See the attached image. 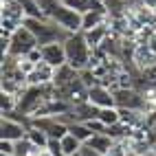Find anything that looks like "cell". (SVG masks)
Returning <instances> with one entry per match:
<instances>
[{
	"instance_id": "ac0fdd59",
	"label": "cell",
	"mask_w": 156,
	"mask_h": 156,
	"mask_svg": "<svg viewBox=\"0 0 156 156\" xmlns=\"http://www.w3.org/2000/svg\"><path fill=\"white\" fill-rule=\"evenodd\" d=\"M27 139H29L31 143H35L37 147L46 150V143H48V134H46L44 130H40V128H35V126H29V130H27Z\"/></svg>"
},
{
	"instance_id": "d6986e66",
	"label": "cell",
	"mask_w": 156,
	"mask_h": 156,
	"mask_svg": "<svg viewBox=\"0 0 156 156\" xmlns=\"http://www.w3.org/2000/svg\"><path fill=\"white\" fill-rule=\"evenodd\" d=\"M99 121L106 123V128H108V126H114V123H119V121H121L119 108H117V106H114V108H101V110H99Z\"/></svg>"
},
{
	"instance_id": "3957f363",
	"label": "cell",
	"mask_w": 156,
	"mask_h": 156,
	"mask_svg": "<svg viewBox=\"0 0 156 156\" xmlns=\"http://www.w3.org/2000/svg\"><path fill=\"white\" fill-rule=\"evenodd\" d=\"M0 9H2V20H0V27H2L5 33H13L16 29H20L27 20V13L20 0H0Z\"/></svg>"
},
{
	"instance_id": "cb8c5ba5",
	"label": "cell",
	"mask_w": 156,
	"mask_h": 156,
	"mask_svg": "<svg viewBox=\"0 0 156 156\" xmlns=\"http://www.w3.org/2000/svg\"><path fill=\"white\" fill-rule=\"evenodd\" d=\"M79 77H81V81L88 86V88H92V86H97V84H101L99 81V77L92 73L90 68H84V70H79Z\"/></svg>"
},
{
	"instance_id": "5bb4252c",
	"label": "cell",
	"mask_w": 156,
	"mask_h": 156,
	"mask_svg": "<svg viewBox=\"0 0 156 156\" xmlns=\"http://www.w3.org/2000/svg\"><path fill=\"white\" fill-rule=\"evenodd\" d=\"M79 75V70H75L70 64H62L55 68V77H53V86L55 88H62V86H66L68 81H73Z\"/></svg>"
},
{
	"instance_id": "ba28073f",
	"label": "cell",
	"mask_w": 156,
	"mask_h": 156,
	"mask_svg": "<svg viewBox=\"0 0 156 156\" xmlns=\"http://www.w3.org/2000/svg\"><path fill=\"white\" fill-rule=\"evenodd\" d=\"M53 77H55V68L42 59L27 75V81H29V86H48V84H53Z\"/></svg>"
},
{
	"instance_id": "4dcf8cb0",
	"label": "cell",
	"mask_w": 156,
	"mask_h": 156,
	"mask_svg": "<svg viewBox=\"0 0 156 156\" xmlns=\"http://www.w3.org/2000/svg\"><path fill=\"white\" fill-rule=\"evenodd\" d=\"M152 154H156V141H154V145H152Z\"/></svg>"
},
{
	"instance_id": "603a6c76",
	"label": "cell",
	"mask_w": 156,
	"mask_h": 156,
	"mask_svg": "<svg viewBox=\"0 0 156 156\" xmlns=\"http://www.w3.org/2000/svg\"><path fill=\"white\" fill-rule=\"evenodd\" d=\"M16 108H18V97L9 95V92H2V95H0V110H2V114L11 112Z\"/></svg>"
},
{
	"instance_id": "ffe728a7",
	"label": "cell",
	"mask_w": 156,
	"mask_h": 156,
	"mask_svg": "<svg viewBox=\"0 0 156 156\" xmlns=\"http://www.w3.org/2000/svg\"><path fill=\"white\" fill-rule=\"evenodd\" d=\"M62 147H64V154L70 156V154H77L81 147H84V143H81L77 136H73V134L68 132L64 139H62Z\"/></svg>"
},
{
	"instance_id": "6da1fadb",
	"label": "cell",
	"mask_w": 156,
	"mask_h": 156,
	"mask_svg": "<svg viewBox=\"0 0 156 156\" xmlns=\"http://www.w3.org/2000/svg\"><path fill=\"white\" fill-rule=\"evenodd\" d=\"M24 27L37 37L40 46L51 44V42H64V40L70 35V31L59 27L55 20H51V18H27Z\"/></svg>"
},
{
	"instance_id": "d6a6232c",
	"label": "cell",
	"mask_w": 156,
	"mask_h": 156,
	"mask_svg": "<svg viewBox=\"0 0 156 156\" xmlns=\"http://www.w3.org/2000/svg\"><path fill=\"white\" fill-rule=\"evenodd\" d=\"M70 156H81V154H79V152H77V154H70Z\"/></svg>"
},
{
	"instance_id": "30bf717a",
	"label": "cell",
	"mask_w": 156,
	"mask_h": 156,
	"mask_svg": "<svg viewBox=\"0 0 156 156\" xmlns=\"http://www.w3.org/2000/svg\"><path fill=\"white\" fill-rule=\"evenodd\" d=\"M27 130L29 126L20 123L16 119H9V117H2V123H0V139H7V141H20L27 136Z\"/></svg>"
},
{
	"instance_id": "9a60e30c",
	"label": "cell",
	"mask_w": 156,
	"mask_h": 156,
	"mask_svg": "<svg viewBox=\"0 0 156 156\" xmlns=\"http://www.w3.org/2000/svg\"><path fill=\"white\" fill-rule=\"evenodd\" d=\"M110 16L108 13H101V11H88L84 13V18H81V31H90V29H95L103 22H108Z\"/></svg>"
},
{
	"instance_id": "277c9868",
	"label": "cell",
	"mask_w": 156,
	"mask_h": 156,
	"mask_svg": "<svg viewBox=\"0 0 156 156\" xmlns=\"http://www.w3.org/2000/svg\"><path fill=\"white\" fill-rule=\"evenodd\" d=\"M40 42L37 37L31 33V31L22 24L20 29H16L11 33V46H9V53L7 55H13V57H27L33 48H37Z\"/></svg>"
},
{
	"instance_id": "5b68a950",
	"label": "cell",
	"mask_w": 156,
	"mask_h": 156,
	"mask_svg": "<svg viewBox=\"0 0 156 156\" xmlns=\"http://www.w3.org/2000/svg\"><path fill=\"white\" fill-rule=\"evenodd\" d=\"M51 20H55V22L59 27H64L66 31H70V33H77V31H81V16L79 11H75V9L66 7L64 2H59L57 9H53V13L48 16Z\"/></svg>"
},
{
	"instance_id": "7a4b0ae2",
	"label": "cell",
	"mask_w": 156,
	"mask_h": 156,
	"mask_svg": "<svg viewBox=\"0 0 156 156\" xmlns=\"http://www.w3.org/2000/svg\"><path fill=\"white\" fill-rule=\"evenodd\" d=\"M64 48H66V62L75 68V70H84L90 66L92 59V48L88 44V40L84 35V31H77V33H70L64 40Z\"/></svg>"
},
{
	"instance_id": "2e32d148",
	"label": "cell",
	"mask_w": 156,
	"mask_h": 156,
	"mask_svg": "<svg viewBox=\"0 0 156 156\" xmlns=\"http://www.w3.org/2000/svg\"><path fill=\"white\" fill-rule=\"evenodd\" d=\"M68 132L73 134V136H77L84 145L90 141L92 134H95V132H92V130L86 126V123H81V121H73V123H68Z\"/></svg>"
},
{
	"instance_id": "83f0119b",
	"label": "cell",
	"mask_w": 156,
	"mask_h": 156,
	"mask_svg": "<svg viewBox=\"0 0 156 156\" xmlns=\"http://www.w3.org/2000/svg\"><path fill=\"white\" fill-rule=\"evenodd\" d=\"M86 126H88L92 132H95V134H97V132H106V123H101L99 119H92V121H88Z\"/></svg>"
},
{
	"instance_id": "1f68e13d",
	"label": "cell",
	"mask_w": 156,
	"mask_h": 156,
	"mask_svg": "<svg viewBox=\"0 0 156 156\" xmlns=\"http://www.w3.org/2000/svg\"><path fill=\"white\" fill-rule=\"evenodd\" d=\"M0 156H13V154H0Z\"/></svg>"
},
{
	"instance_id": "f1b7e54d",
	"label": "cell",
	"mask_w": 156,
	"mask_h": 156,
	"mask_svg": "<svg viewBox=\"0 0 156 156\" xmlns=\"http://www.w3.org/2000/svg\"><path fill=\"white\" fill-rule=\"evenodd\" d=\"M79 154H81V156H103V154H99L97 150H92V147H88V145H84V147L79 150Z\"/></svg>"
},
{
	"instance_id": "7402d4cb",
	"label": "cell",
	"mask_w": 156,
	"mask_h": 156,
	"mask_svg": "<svg viewBox=\"0 0 156 156\" xmlns=\"http://www.w3.org/2000/svg\"><path fill=\"white\" fill-rule=\"evenodd\" d=\"M132 154V147H130V141H114V145L108 150L106 156H130Z\"/></svg>"
},
{
	"instance_id": "484cf974",
	"label": "cell",
	"mask_w": 156,
	"mask_h": 156,
	"mask_svg": "<svg viewBox=\"0 0 156 156\" xmlns=\"http://www.w3.org/2000/svg\"><path fill=\"white\" fill-rule=\"evenodd\" d=\"M143 77H145V81H147L150 88H156V64L150 66V68H145L143 70Z\"/></svg>"
},
{
	"instance_id": "f546056e",
	"label": "cell",
	"mask_w": 156,
	"mask_h": 156,
	"mask_svg": "<svg viewBox=\"0 0 156 156\" xmlns=\"http://www.w3.org/2000/svg\"><path fill=\"white\" fill-rule=\"evenodd\" d=\"M40 156H53V154H51L48 150H42V152H40Z\"/></svg>"
},
{
	"instance_id": "44dd1931",
	"label": "cell",
	"mask_w": 156,
	"mask_h": 156,
	"mask_svg": "<svg viewBox=\"0 0 156 156\" xmlns=\"http://www.w3.org/2000/svg\"><path fill=\"white\" fill-rule=\"evenodd\" d=\"M20 5H22L24 13H27V18H46L37 0H20Z\"/></svg>"
},
{
	"instance_id": "9c48e42d",
	"label": "cell",
	"mask_w": 156,
	"mask_h": 156,
	"mask_svg": "<svg viewBox=\"0 0 156 156\" xmlns=\"http://www.w3.org/2000/svg\"><path fill=\"white\" fill-rule=\"evenodd\" d=\"M88 101L95 103L97 108H114L117 106V101H114V90H110L103 84H97V86L88 88Z\"/></svg>"
},
{
	"instance_id": "8992f818",
	"label": "cell",
	"mask_w": 156,
	"mask_h": 156,
	"mask_svg": "<svg viewBox=\"0 0 156 156\" xmlns=\"http://www.w3.org/2000/svg\"><path fill=\"white\" fill-rule=\"evenodd\" d=\"M117 108H130V110H145V97L136 88H117L114 90Z\"/></svg>"
},
{
	"instance_id": "8fae6325",
	"label": "cell",
	"mask_w": 156,
	"mask_h": 156,
	"mask_svg": "<svg viewBox=\"0 0 156 156\" xmlns=\"http://www.w3.org/2000/svg\"><path fill=\"white\" fill-rule=\"evenodd\" d=\"M42 59L46 64H51L53 68L62 66V64H68L66 62V48H64V42H51V44H44L42 46Z\"/></svg>"
},
{
	"instance_id": "52a82bcc",
	"label": "cell",
	"mask_w": 156,
	"mask_h": 156,
	"mask_svg": "<svg viewBox=\"0 0 156 156\" xmlns=\"http://www.w3.org/2000/svg\"><path fill=\"white\" fill-rule=\"evenodd\" d=\"M154 64H156V51L147 44V40H139L136 48H134V55H132V66L139 70H145Z\"/></svg>"
},
{
	"instance_id": "4316f807",
	"label": "cell",
	"mask_w": 156,
	"mask_h": 156,
	"mask_svg": "<svg viewBox=\"0 0 156 156\" xmlns=\"http://www.w3.org/2000/svg\"><path fill=\"white\" fill-rule=\"evenodd\" d=\"M0 154H13L16 156V141L2 139V141H0Z\"/></svg>"
},
{
	"instance_id": "e0dca14e",
	"label": "cell",
	"mask_w": 156,
	"mask_h": 156,
	"mask_svg": "<svg viewBox=\"0 0 156 156\" xmlns=\"http://www.w3.org/2000/svg\"><path fill=\"white\" fill-rule=\"evenodd\" d=\"M42 147H37L35 143H31L27 136L16 141V156H40Z\"/></svg>"
},
{
	"instance_id": "d4e9b609",
	"label": "cell",
	"mask_w": 156,
	"mask_h": 156,
	"mask_svg": "<svg viewBox=\"0 0 156 156\" xmlns=\"http://www.w3.org/2000/svg\"><path fill=\"white\" fill-rule=\"evenodd\" d=\"M46 150L53 154V156H66L64 154V147H62V139H48Z\"/></svg>"
},
{
	"instance_id": "4fadbf2b",
	"label": "cell",
	"mask_w": 156,
	"mask_h": 156,
	"mask_svg": "<svg viewBox=\"0 0 156 156\" xmlns=\"http://www.w3.org/2000/svg\"><path fill=\"white\" fill-rule=\"evenodd\" d=\"M86 145H88V147H92V150H97L99 154L106 156L108 150L114 145V139L110 136V134H106V132H97V134H92V136H90V141H88Z\"/></svg>"
},
{
	"instance_id": "836d02e7",
	"label": "cell",
	"mask_w": 156,
	"mask_h": 156,
	"mask_svg": "<svg viewBox=\"0 0 156 156\" xmlns=\"http://www.w3.org/2000/svg\"><path fill=\"white\" fill-rule=\"evenodd\" d=\"M154 132H156V123H154Z\"/></svg>"
},
{
	"instance_id": "7c38bea8",
	"label": "cell",
	"mask_w": 156,
	"mask_h": 156,
	"mask_svg": "<svg viewBox=\"0 0 156 156\" xmlns=\"http://www.w3.org/2000/svg\"><path fill=\"white\" fill-rule=\"evenodd\" d=\"M110 33H112L110 20H108V22H103V24H99V27H95V29H90V31H84V35H86V40H88V44H90L92 51L99 48L103 44V40H106Z\"/></svg>"
}]
</instances>
